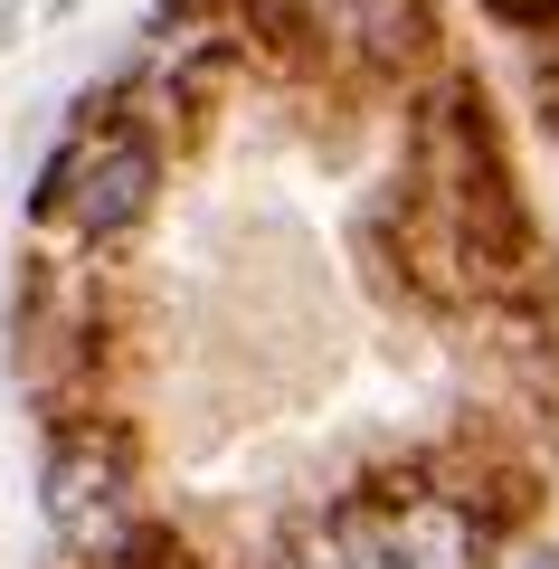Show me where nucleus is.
I'll return each instance as SVG.
<instances>
[{
    "mask_svg": "<svg viewBox=\"0 0 559 569\" xmlns=\"http://www.w3.org/2000/svg\"><path fill=\"white\" fill-rule=\"evenodd\" d=\"M531 10H559V0H531Z\"/></svg>",
    "mask_w": 559,
    "mask_h": 569,
    "instance_id": "4",
    "label": "nucleus"
},
{
    "mask_svg": "<svg viewBox=\"0 0 559 569\" xmlns=\"http://www.w3.org/2000/svg\"><path fill=\"white\" fill-rule=\"evenodd\" d=\"M152 142L133 133V123H104V133H86L77 152H67L58 171H48V219H67L77 238H123V228L152 209Z\"/></svg>",
    "mask_w": 559,
    "mask_h": 569,
    "instance_id": "1",
    "label": "nucleus"
},
{
    "mask_svg": "<svg viewBox=\"0 0 559 569\" xmlns=\"http://www.w3.org/2000/svg\"><path fill=\"white\" fill-rule=\"evenodd\" d=\"M313 29L370 67H408L427 48V0H313Z\"/></svg>",
    "mask_w": 559,
    "mask_h": 569,
    "instance_id": "3",
    "label": "nucleus"
},
{
    "mask_svg": "<svg viewBox=\"0 0 559 569\" xmlns=\"http://www.w3.org/2000/svg\"><path fill=\"white\" fill-rule=\"evenodd\" d=\"M540 569H559V560H540Z\"/></svg>",
    "mask_w": 559,
    "mask_h": 569,
    "instance_id": "5",
    "label": "nucleus"
},
{
    "mask_svg": "<svg viewBox=\"0 0 559 569\" xmlns=\"http://www.w3.org/2000/svg\"><path fill=\"white\" fill-rule=\"evenodd\" d=\"M48 512H58V531L77 550L114 541L123 531V456L104 447V437H77V447L58 456V475H48Z\"/></svg>",
    "mask_w": 559,
    "mask_h": 569,
    "instance_id": "2",
    "label": "nucleus"
}]
</instances>
